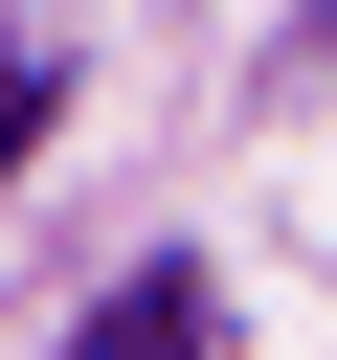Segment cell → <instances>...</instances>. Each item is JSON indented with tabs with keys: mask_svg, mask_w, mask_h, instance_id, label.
I'll return each instance as SVG.
<instances>
[{
	"mask_svg": "<svg viewBox=\"0 0 337 360\" xmlns=\"http://www.w3.org/2000/svg\"><path fill=\"white\" fill-rule=\"evenodd\" d=\"M67 360H202V270H135V292H112Z\"/></svg>",
	"mask_w": 337,
	"mask_h": 360,
	"instance_id": "cell-1",
	"label": "cell"
},
{
	"mask_svg": "<svg viewBox=\"0 0 337 360\" xmlns=\"http://www.w3.org/2000/svg\"><path fill=\"white\" fill-rule=\"evenodd\" d=\"M22 135H45V68H0V158H22Z\"/></svg>",
	"mask_w": 337,
	"mask_h": 360,
	"instance_id": "cell-2",
	"label": "cell"
}]
</instances>
